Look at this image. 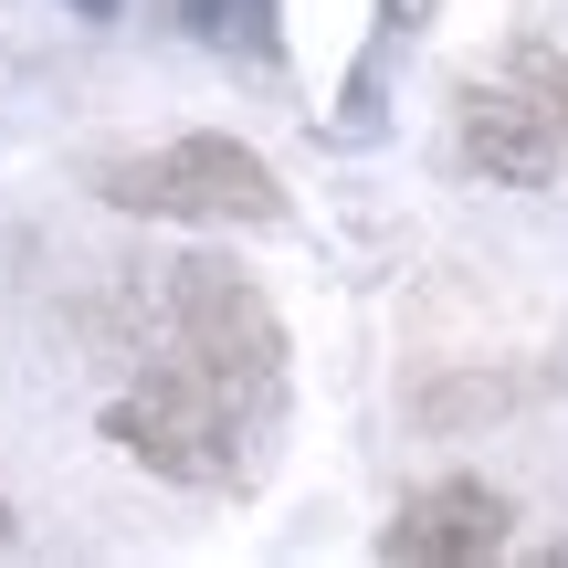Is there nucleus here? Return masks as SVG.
Returning a JSON list of instances; mask_svg holds the SVG:
<instances>
[{"mask_svg":"<svg viewBox=\"0 0 568 568\" xmlns=\"http://www.w3.org/2000/svg\"><path fill=\"white\" fill-rule=\"evenodd\" d=\"M169 358L253 432L284 410V326L232 264H169Z\"/></svg>","mask_w":568,"mask_h":568,"instance_id":"obj_1","label":"nucleus"},{"mask_svg":"<svg viewBox=\"0 0 568 568\" xmlns=\"http://www.w3.org/2000/svg\"><path fill=\"white\" fill-rule=\"evenodd\" d=\"M95 201L138 211V222H222V232H274L284 222V180L243 138H169V148H138V159H105Z\"/></svg>","mask_w":568,"mask_h":568,"instance_id":"obj_2","label":"nucleus"},{"mask_svg":"<svg viewBox=\"0 0 568 568\" xmlns=\"http://www.w3.org/2000/svg\"><path fill=\"white\" fill-rule=\"evenodd\" d=\"M105 443H116L126 464L169 474V485H253V443H264V432L232 400H211L180 358H159L138 389L105 400Z\"/></svg>","mask_w":568,"mask_h":568,"instance_id":"obj_3","label":"nucleus"},{"mask_svg":"<svg viewBox=\"0 0 568 568\" xmlns=\"http://www.w3.org/2000/svg\"><path fill=\"white\" fill-rule=\"evenodd\" d=\"M506 537H516L506 495L474 485V474H443V485H422L379 527V558H400V568H474V558H506Z\"/></svg>","mask_w":568,"mask_h":568,"instance_id":"obj_4","label":"nucleus"},{"mask_svg":"<svg viewBox=\"0 0 568 568\" xmlns=\"http://www.w3.org/2000/svg\"><path fill=\"white\" fill-rule=\"evenodd\" d=\"M453 138H464V169L474 180H506V190H548L558 180V126H548V105L527 95V84H464L453 95Z\"/></svg>","mask_w":568,"mask_h":568,"instance_id":"obj_5","label":"nucleus"},{"mask_svg":"<svg viewBox=\"0 0 568 568\" xmlns=\"http://www.w3.org/2000/svg\"><path fill=\"white\" fill-rule=\"evenodd\" d=\"M180 21H190L201 42H222V53L274 63V0H180Z\"/></svg>","mask_w":568,"mask_h":568,"instance_id":"obj_6","label":"nucleus"},{"mask_svg":"<svg viewBox=\"0 0 568 568\" xmlns=\"http://www.w3.org/2000/svg\"><path fill=\"white\" fill-rule=\"evenodd\" d=\"M516 84L548 105V126L568 138V53H548V42H516Z\"/></svg>","mask_w":568,"mask_h":568,"instance_id":"obj_7","label":"nucleus"},{"mask_svg":"<svg viewBox=\"0 0 568 568\" xmlns=\"http://www.w3.org/2000/svg\"><path fill=\"white\" fill-rule=\"evenodd\" d=\"M432 11H443V0H379V21H389V32H422Z\"/></svg>","mask_w":568,"mask_h":568,"instance_id":"obj_8","label":"nucleus"},{"mask_svg":"<svg viewBox=\"0 0 568 568\" xmlns=\"http://www.w3.org/2000/svg\"><path fill=\"white\" fill-rule=\"evenodd\" d=\"M74 11H84V21H105V11H116V0H74Z\"/></svg>","mask_w":568,"mask_h":568,"instance_id":"obj_9","label":"nucleus"},{"mask_svg":"<svg viewBox=\"0 0 568 568\" xmlns=\"http://www.w3.org/2000/svg\"><path fill=\"white\" fill-rule=\"evenodd\" d=\"M0 537H11V506H0Z\"/></svg>","mask_w":568,"mask_h":568,"instance_id":"obj_10","label":"nucleus"}]
</instances>
